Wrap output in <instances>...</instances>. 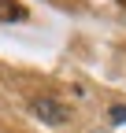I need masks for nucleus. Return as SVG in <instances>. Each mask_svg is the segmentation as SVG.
<instances>
[{
    "mask_svg": "<svg viewBox=\"0 0 126 133\" xmlns=\"http://www.w3.org/2000/svg\"><path fill=\"white\" fill-rule=\"evenodd\" d=\"M26 19V8L19 0H0V22H22Z\"/></svg>",
    "mask_w": 126,
    "mask_h": 133,
    "instance_id": "2",
    "label": "nucleus"
},
{
    "mask_svg": "<svg viewBox=\"0 0 126 133\" xmlns=\"http://www.w3.org/2000/svg\"><path fill=\"white\" fill-rule=\"evenodd\" d=\"M111 118H115V122H126V104H122V107H115V111H111Z\"/></svg>",
    "mask_w": 126,
    "mask_h": 133,
    "instance_id": "3",
    "label": "nucleus"
},
{
    "mask_svg": "<svg viewBox=\"0 0 126 133\" xmlns=\"http://www.w3.org/2000/svg\"><path fill=\"white\" fill-rule=\"evenodd\" d=\"M34 115L41 122H48V126H63L67 122V107L59 100H34Z\"/></svg>",
    "mask_w": 126,
    "mask_h": 133,
    "instance_id": "1",
    "label": "nucleus"
}]
</instances>
